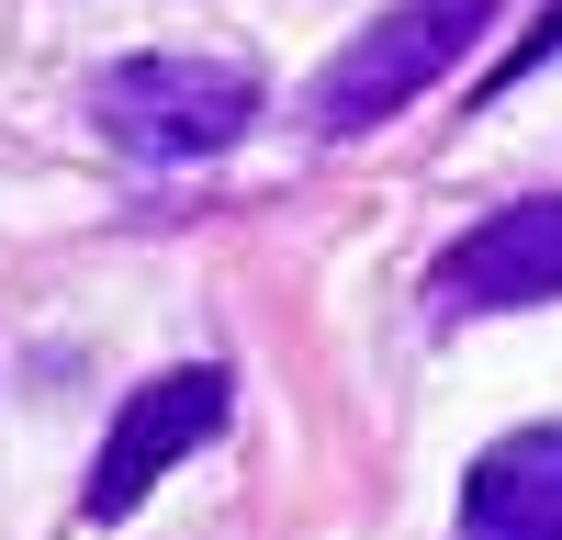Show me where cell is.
I'll use <instances>...</instances> for the list:
<instances>
[{
  "mask_svg": "<svg viewBox=\"0 0 562 540\" xmlns=\"http://www.w3.org/2000/svg\"><path fill=\"white\" fill-rule=\"evenodd\" d=\"M495 12H506V0H394L383 23H360L338 57L315 68V90H304L315 135H371V124H394L405 102H428V90L473 57V34Z\"/></svg>",
  "mask_w": 562,
  "mask_h": 540,
  "instance_id": "1",
  "label": "cell"
},
{
  "mask_svg": "<svg viewBox=\"0 0 562 540\" xmlns=\"http://www.w3.org/2000/svg\"><path fill=\"white\" fill-rule=\"evenodd\" d=\"M461 540H562V428H518L473 462Z\"/></svg>",
  "mask_w": 562,
  "mask_h": 540,
  "instance_id": "5",
  "label": "cell"
},
{
  "mask_svg": "<svg viewBox=\"0 0 562 540\" xmlns=\"http://www.w3.org/2000/svg\"><path fill=\"white\" fill-rule=\"evenodd\" d=\"M259 124V79L237 57H124L102 68V135L124 158H214Z\"/></svg>",
  "mask_w": 562,
  "mask_h": 540,
  "instance_id": "2",
  "label": "cell"
},
{
  "mask_svg": "<svg viewBox=\"0 0 562 540\" xmlns=\"http://www.w3.org/2000/svg\"><path fill=\"white\" fill-rule=\"evenodd\" d=\"M225 405H237V394H225L214 360H180V372L135 383V394H124V417H113V439H102V462H90V495H79V507H90V518L147 507V484L192 462V450L225 428Z\"/></svg>",
  "mask_w": 562,
  "mask_h": 540,
  "instance_id": "3",
  "label": "cell"
},
{
  "mask_svg": "<svg viewBox=\"0 0 562 540\" xmlns=\"http://www.w3.org/2000/svg\"><path fill=\"white\" fill-rule=\"evenodd\" d=\"M428 293L450 315H506V304H562V192L529 203H495L473 237H450Z\"/></svg>",
  "mask_w": 562,
  "mask_h": 540,
  "instance_id": "4",
  "label": "cell"
}]
</instances>
